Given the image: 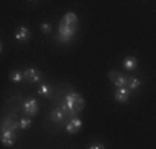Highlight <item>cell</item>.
<instances>
[{
  "label": "cell",
  "instance_id": "obj_11",
  "mask_svg": "<svg viewBox=\"0 0 156 149\" xmlns=\"http://www.w3.org/2000/svg\"><path fill=\"white\" fill-rule=\"evenodd\" d=\"M65 113H63V109L62 108H55L53 111L50 113V119L53 123H63V119H65Z\"/></svg>",
  "mask_w": 156,
  "mask_h": 149
},
{
  "label": "cell",
  "instance_id": "obj_12",
  "mask_svg": "<svg viewBox=\"0 0 156 149\" xmlns=\"http://www.w3.org/2000/svg\"><path fill=\"white\" fill-rule=\"evenodd\" d=\"M9 80L12 81V83H22V81L25 80V76L20 70H13V71H10V74H9Z\"/></svg>",
  "mask_w": 156,
  "mask_h": 149
},
{
  "label": "cell",
  "instance_id": "obj_1",
  "mask_svg": "<svg viewBox=\"0 0 156 149\" xmlns=\"http://www.w3.org/2000/svg\"><path fill=\"white\" fill-rule=\"evenodd\" d=\"M83 108H85V99L81 98V95H78L75 91H70L63 96L62 109L66 118H76V114H80L83 111Z\"/></svg>",
  "mask_w": 156,
  "mask_h": 149
},
{
  "label": "cell",
  "instance_id": "obj_3",
  "mask_svg": "<svg viewBox=\"0 0 156 149\" xmlns=\"http://www.w3.org/2000/svg\"><path fill=\"white\" fill-rule=\"evenodd\" d=\"M108 78L113 81V85H115L116 88H126V86H128V80H129V78L126 76V74H123V73L110 71V73H108Z\"/></svg>",
  "mask_w": 156,
  "mask_h": 149
},
{
  "label": "cell",
  "instance_id": "obj_2",
  "mask_svg": "<svg viewBox=\"0 0 156 149\" xmlns=\"http://www.w3.org/2000/svg\"><path fill=\"white\" fill-rule=\"evenodd\" d=\"M73 36H75V28L68 27V25L62 20L60 25H58V40L63 43H66V42H70Z\"/></svg>",
  "mask_w": 156,
  "mask_h": 149
},
{
  "label": "cell",
  "instance_id": "obj_18",
  "mask_svg": "<svg viewBox=\"0 0 156 149\" xmlns=\"http://www.w3.org/2000/svg\"><path fill=\"white\" fill-rule=\"evenodd\" d=\"M42 32L45 33V35H48V33L51 32V25L50 23H42Z\"/></svg>",
  "mask_w": 156,
  "mask_h": 149
},
{
  "label": "cell",
  "instance_id": "obj_13",
  "mask_svg": "<svg viewBox=\"0 0 156 149\" xmlns=\"http://www.w3.org/2000/svg\"><path fill=\"white\" fill-rule=\"evenodd\" d=\"M123 66H125V70H129V71H133V70H136V66H138V61H136L135 57H128V58H125Z\"/></svg>",
  "mask_w": 156,
  "mask_h": 149
},
{
  "label": "cell",
  "instance_id": "obj_7",
  "mask_svg": "<svg viewBox=\"0 0 156 149\" xmlns=\"http://www.w3.org/2000/svg\"><path fill=\"white\" fill-rule=\"evenodd\" d=\"M65 129H66V133H70V134L78 133L81 129V119L80 118H72V119H70V123H66Z\"/></svg>",
  "mask_w": 156,
  "mask_h": 149
},
{
  "label": "cell",
  "instance_id": "obj_10",
  "mask_svg": "<svg viewBox=\"0 0 156 149\" xmlns=\"http://www.w3.org/2000/svg\"><path fill=\"white\" fill-rule=\"evenodd\" d=\"M63 22H65L68 27H72V28H75L76 30V27H78V17H76V13H73V12H68L63 17Z\"/></svg>",
  "mask_w": 156,
  "mask_h": 149
},
{
  "label": "cell",
  "instance_id": "obj_5",
  "mask_svg": "<svg viewBox=\"0 0 156 149\" xmlns=\"http://www.w3.org/2000/svg\"><path fill=\"white\" fill-rule=\"evenodd\" d=\"M23 76L28 83H40V80H42V73L37 68H27L23 71Z\"/></svg>",
  "mask_w": 156,
  "mask_h": 149
},
{
  "label": "cell",
  "instance_id": "obj_16",
  "mask_svg": "<svg viewBox=\"0 0 156 149\" xmlns=\"http://www.w3.org/2000/svg\"><path fill=\"white\" fill-rule=\"evenodd\" d=\"M140 85H141V81L138 80V78H129V80H128V88H129V91H135V89H138Z\"/></svg>",
  "mask_w": 156,
  "mask_h": 149
},
{
  "label": "cell",
  "instance_id": "obj_17",
  "mask_svg": "<svg viewBox=\"0 0 156 149\" xmlns=\"http://www.w3.org/2000/svg\"><path fill=\"white\" fill-rule=\"evenodd\" d=\"M18 123H20V128H22V129H28V128L32 126V119H30V118H22Z\"/></svg>",
  "mask_w": 156,
  "mask_h": 149
},
{
  "label": "cell",
  "instance_id": "obj_4",
  "mask_svg": "<svg viewBox=\"0 0 156 149\" xmlns=\"http://www.w3.org/2000/svg\"><path fill=\"white\" fill-rule=\"evenodd\" d=\"M22 108H23V111L28 114V116H37V113H38V103H37V99H25L23 103H22Z\"/></svg>",
  "mask_w": 156,
  "mask_h": 149
},
{
  "label": "cell",
  "instance_id": "obj_19",
  "mask_svg": "<svg viewBox=\"0 0 156 149\" xmlns=\"http://www.w3.org/2000/svg\"><path fill=\"white\" fill-rule=\"evenodd\" d=\"M88 149H105V146H103V144H100V143H95V144H91Z\"/></svg>",
  "mask_w": 156,
  "mask_h": 149
},
{
  "label": "cell",
  "instance_id": "obj_8",
  "mask_svg": "<svg viewBox=\"0 0 156 149\" xmlns=\"http://www.w3.org/2000/svg\"><path fill=\"white\" fill-rule=\"evenodd\" d=\"M129 88L126 86V88H116V91H115V99H116L118 103H125V101H128V98H129Z\"/></svg>",
  "mask_w": 156,
  "mask_h": 149
},
{
  "label": "cell",
  "instance_id": "obj_15",
  "mask_svg": "<svg viewBox=\"0 0 156 149\" xmlns=\"http://www.w3.org/2000/svg\"><path fill=\"white\" fill-rule=\"evenodd\" d=\"M18 128H20V124L13 123V119H10V121L3 123V126H2V129H5V131H12V133H17Z\"/></svg>",
  "mask_w": 156,
  "mask_h": 149
},
{
  "label": "cell",
  "instance_id": "obj_6",
  "mask_svg": "<svg viewBox=\"0 0 156 149\" xmlns=\"http://www.w3.org/2000/svg\"><path fill=\"white\" fill-rule=\"evenodd\" d=\"M15 137H17V133H12V131H5V129H2V136H0V141H2L3 146L12 147L13 144H15Z\"/></svg>",
  "mask_w": 156,
  "mask_h": 149
},
{
  "label": "cell",
  "instance_id": "obj_14",
  "mask_svg": "<svg viewBox=\"0 0 156 149\" xmlns=\"http://www.w3.org/2000/svg\"><path fill=\"white\" fill-rule=\"evenodd\" d=\"M38 95H40V96H45V98H50V96L53 95V89L48 86V85L42 83V85L38 86Z\"/></svg>",
  "mask_w": 156,
  "mask_h": 149
},
{
  "label": "cell",
  "instance_id": "obj_9",
  "mask_svg": "<svg viewBox=\"0 0 156 149\" xmlns=\"http://www.w3.org/2000/svg\"><path fill=\"white\" fill-rule=\"evenodd\" d=\"M15 38L18 40V42H28L30 40V30H28L27 27H20L17 30V33H15Z\"/></svg>",
  "mask_w": 156,
  "mask_h": 149
}]
</instances>
